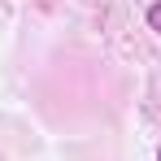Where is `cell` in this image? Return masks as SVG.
Wrapping results in <instances>:
<instances>
[{"label":"cell","instance_id":"6da1fadb","mask_svg":"<svg viewBox=\"0 0 161 161\" xmlns=\"http://www.w3.org/2000/svg\"><path fill=\"white\" fill-rule=\"evenodd\" d=\"M148 31H157V35H161V0H157V4H148Z\"/></svg>","mask_w":161,"mask_h":161},{"label":"cell","instance_id":"7a4b0ae2","mask_svg":"<svg viewBox=\"0 0 161 161\" xmlns=\"http://www.w3.org/2000/svg\"><path fill=\"white\" fill-rule=\"evenodd\" d=\"M157 161H161V144H157Z\"/></svg>","mask_w":161,"mask_h":161}]
</instances>
